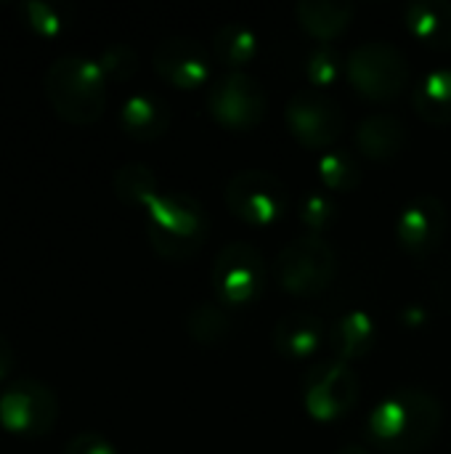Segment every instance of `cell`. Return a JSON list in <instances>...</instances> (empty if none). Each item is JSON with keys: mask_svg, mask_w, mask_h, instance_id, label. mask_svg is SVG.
Here are the masks:
<instances>
[{"mask_svg": "<svg viewBox=\"0 0 451 454\" xmlns=\"http://www.w3.org/2000/svg\"><path fill=\"white\" fill-rule=\"evenodd\" d=\"M112 184H114V194L125 205H144V207H149V202L159 194L157 176L144 162H125L122 168H117Z\"/></svg>", "mask_w": 451, "mask_h": 454, "instance_id": "cb8c5ba5", "label": "cell"}, {"mask_svg": "<svg viewBox=\"0 0 451 454\" xmlns=\"http://www.w3.org/2000/svg\"><path fill=\"white\" fill-rule=\"evenodd\" d=\"M404 27L428 48H451L449 0H415L404 11Z\"/></svg>", "mask_w": 451, "mask_h": 454, "instance_id": "ac0fdd59", "label": "cell"}, {"mask_svg": "<svg viewBox=\"0 0 451 454\" xmlns=\"http://www.w3.org/2000/svg\"><path fill=\"white\" fill-rule=\"evenodd\" d=\"M11 370H13V348H11V343L0 335V380H5Z\"/></svg>", "mask_w": 451, "mask_h": 454, "instance_id": "f546056e", "label": "cell"}, {"mask_svg": "<svg viewBox=\"0 0 451 454\" xmlns=\"http://www.w3.org/2000/svg\"><path fill=\"white\" fill-rule=\"evenodd\" d=\"M346 77L369 101H393L409 82V61L393 43L369 40L346 56Z\"/></svg>", "mask_w": 451, "mask_h": 454, "instance_id": "5b68a950", "label": "cell"}, {"mask_svg": "<svg viewBox=\"0 0 451 454\" xmlns=\"http://www.w3.org/2000/svg\"><path fill=\"white\" fill-rule=\"evenodd\" d=\"M274 269L279 285L290 295L311 301L332 285L338 271V255L324 237L300 234L282 247Z\"/></svg>", "mask_w": 451, "mask_h": 454, "instance_id": "277c9868", "label": "cell"}, {"mask_svg": "<svg viewBox=\"0 0 451 454\" xmlns=\"http://www.w3.org/2000/svg\"><path fill=\"white\" fill-rule=\"evenodd\" d=\"M447 226V205L436 194H417L401 207L396 221V237L407 255L423 261L444 242Z\"/></svg>", "mask_w": 451, "mask_h": 454, "instance_id": "7c38bea8", "label": "cell"}, {"mask_svg": "<svg viewBox=\"0 0 451 454\" xmlns=\"http://www.w3.org/2000/svg\"><path fill=\"white\" fill-rule=\"evenodd\" d=\"M415 112L433 125H449L451 122V69L441 67L428 72L412 93Z\"/></svg>", "mask_w": 451, "mask_h": 454, "instance_id": "44dd1931", "label": "cell"}, {"mask_svg": "<svg viewBox=\"0 0 451 454\" xmlns=\"http://www.w3.org/2000/svg\"><path fill=\"white\" fill-rule=\"evenodd\" d=\"M338 454H369V450H364V447H356V444H348V447L338 450Z\"/></svg>", "mask_w": 451, "mask_h": 454, "instance_id": "1f68e13d", "label": "cell"}, {"mask_svg": "<svg viewBox=\"0 0 451 454\" xmlns=\"http://www.w3.org/2000/svg\"><path fill=\"white\" fill-rule=\"evenodd\" d=\"M58 418L56 394L37 380H13L0 394V426L19 436H45Z\"/></svg>", "mask_w": 451, "mask_h": 454, "instance_id": "8fae6325", "label": "cell"}, {"mask_svg": "<svg viewBox=\"0 0 451 454\" xmlns=\"http://www.w3.org/2000/svg\"><path fill=\"white\" fill-rule=\"evenodd\" d=\"M98 67L106 77V82H128L138 72V53L130 45H109L98 56Z\"/></svg>", "mask_w": 451, "mask_h": 454, "instance_id": "83f0119b", "label": "cell"}, {"mask_svg": "<svg viewBox=\"0 0 451 454\" xmlns=\"http://www.w3.org/2000/svg\"><path fill=\"white\" fill-rule=\"evenodd\" d=\"M423 319H428L423 309H415V306H412V309L404 311V322H407V325H420Z\"/></svg>", "mask_w": 451, "mask_h": 454, "instance_id": "4dcf8cb0", "label": "cell"}, {"mask_svg": "<svg viewBox=\"0 0 451 454\" xmlns=\"http://www.w3.org/2000/svg\"><path fill=\"white\" fill-rule=\"evenodd\" d=\"M207 213L199 200L170 192L157 194L146 207V231L152 247L167 261H189L207 239Z\"/></svg>", "mask_w": 451, "mask_h": 454, "instance_id": "3957f363", "label": "cell"}, {"mask_svg": "<svg viewBox=\"0 0 451 454\" xmlns=\"http://www.w3.org/2000/svg\"><path fill=\"white\" fill-rule=\"evenodd\" d=\"M231 314L221 301H202L186 317V333L199 346H218L231 335Z\"/></svg>", "mask_w": 451, "mask_h": 454, "instance_id": "7402d4cb", "label": "cell"}, {"mask_svg": "<svg viewBox=\"0 0 451 454\" xmlns=\"http://www.w3.org/2000/svg\"><path fill=\"white\" fill-rule=\"evenodd\" d=\"M207 109L229 130H250L266 117V93L247 72H226L210 82Z\"/></svg>", "mask_w": 451, "mask_h": 454, "instance_id": "9c48e42d", "label": "cell"}, {"mask_svg": "<svg viewBox=\"0 0 451 454\" xmlns=\"http://www.w3.org/2000/svg\"><path fill=\"white\" fill-rule=\"evenodd\" d=\"M306 412L319 423H335L359 399V375L346 362H314L300 386Z\"/></svg>", "mask_w": 451, "mask_h": 454, "instance_id": "8992f818", "label": "cell"}, {"mask_svg": "<svg viewBox=\"0 0 451 454\" xmlns=\"http://www.w3.org/2000/svg\"><path fill=\"white\" fill-rule=\"evenodd\" d=\"M295 19L311 37H316L319 43H330L348 29L354 19V5L343 0H300L295 5Z\"/></svg>", "mask_w": 451, "mask_h": 454, "instance_id": "d6986e66", "label": "cell"}, {"mask_svg": "<svg viewBox=\"0 0 451 454\" xmlns=\"http://www.w3.org/2000/svg\"><path fill=\"white\" fill-rule=\"evenodd\" d=\"M356 146L364 157L369 160H391L396 157L404 144H407V128L404 122L396 117V114H388V112H377V114H369L364 117L359 125H356Z\"/></svg>", "mask_w": 451, "mask_h": 454, "instance_id": "e0dca14e", "label": "cell"}, {"mask_svg": "<svg viewBox=\"0 0 451 454\" xmlns=\"http://www.w3.org/2000/svg\"><path fill=\"white\" fill-rule=\"evenodd\" d=\"M343 72H346V61L330 43L314 45L303 61V74L314 85V90L335 85L343 77Z\"/></svg>", "mask_w": 451, "mask_h": 454, "instance_id": "d4e9b609", "label": "cell"}, {"mask_svg": "<svg viewBox=\"0 0 451 454\" xmlns=\"http://www.w3.org/2000/svg\"><path fill=\"white\" fill-rule=\"evenodd\" d=\"M377 343V325L372 319V314L354 309L346 311L343 317L335 319L332 330H330V348L335 354L338 362H356L364 359Z\"/></svg>", "mask_w": 451, "mask_h": 454, "instance_id": "2e32d148", "label": "cell"}, {"mask_svg": "<svg viewBox=\"0 0 451 454\" xmlns=\"http://www.w3.org/2000/svg\"><path fill=\"white\" fill-rule=\"evenodd\" d=\"M441 402L423 388H399L380 399L367 418V439L388 454L428 450L441 431Z\"/></svg>", "mask_w": 451, "mask_h": 454, "instance_id": "6da1fadb", "label": "cell"}, {"mask_svg": "<svg viewBox=\"0 0 451 454\" xmlns=\"http://www.w3.org/2000/svg\"><path fill=\"white\" fill-rule=\"evenodd\" d=\"M170 122H173V112L167 101L159 98L157 93H146V90L133 93L130 98H125L120 109V125L136 141L159 138L170 128Z\"/></svg>", "mask_w": 451, "mask_h": 454, "instance_id": "9a60e30c", "label": "cell"}, {"mask_svg": "<svg viewBox=\"0 0 451 454\" xmlns=\"http://www.w3.org/2000/svg\"><path fill=\"white\" fill-rule=\"evenodd\" d=\"M298 218L308 229V234H324L338 221V200L327 189H308L300 200Z\"/></svg>", "mask_w": 451, "mask_h": 454, "instance_id": "484cf974", "label": "cell"}, {"mask_svg": "<svg viewBox=\"0 0 451 454\" xmlns=\"http://www.w3.org/2000/svg\"><path fill=\"white\" fill-rule=\"evenodd\" d=\"M226 207L250 226H268L282 218L287 205L284 181L268 170H242L229 178Z\"/></svg>", "mask_w": 451, "mask_h": 454, "instance_id": "52a82bcc", "label": "cell"}, {"mask_svg": "<svg viewBox=\"0 0 451 454\" xmlns=\"http://www.w3.org/2000/svg\"><path fill=\"white\" fill-rule=\"evenodd\" d=\"M258 32L242 21H226L213 35V51L231 72H242L245 67H250L258 56Z\"/></svg>", "mask_w": 451, "mask_h": 454, "instance_id": "ffe728a7", "label": "cell"}, {"mask_svg": "<svg viewBox=\"0 0 451 454\" xmlns=\"http://www.w3.org/2000/svg\"><path fill=\"white\" fill-rule=\"evenodd\" d=\"M266 263L250 242H229L213 261V290L221 303L245 306L263 293Z\"/></svg>", "mask_w": 451, "mask_h": 454, "instance_id": "ba28073f", "label": "cell"}, {"mask_svg": "<svg viewBox=\"0 0 451 454\" xmlns=\"http://www.w3.org/2000/svg\"><path fill=\"white\" fill-rule=\"evenodd\" d=\"M21 21L27 24L29 32H35L37 37H56L64 29V19L58 13L56 5L43 3V0H27L19 5Z\"/></svg>", "mask_w": 451, "mask_h": 454, "instance_id": "4316f807", "label": "cell"}, {"mask_svg": "<svg viewBox=\"0 0 451 454\" xmlns=\"http://www.w3.org/2000/svg\"><path fill=\"white\" fill-rule=\"evenodd\" d=\"M284 120L290 133L306 149H332L346 128L343 109L322 90H300L284 106Z\"/></svg>", "mask_w": 451, "mask_h": 454, "instance_id": "30bf717a", "label": "cell"}, {"mask_svg": "<svg viewBox=\"0 0 451 454\" xmlns=\"http://www.w3.org/2000/svg\"><path fill=\"white\" fill-rule=\"evenodd\" d=\"M64 454H117L112 442H106L98 434H77L74 439H69V444L64 447Z\"/></svg>", "mask_w": 451, "mask_h": 454, "instance_id": "f1b7e54d", "label": "cell"}, {"mask_svg": "<svg viewBox=\"0 0 451 454\" xmlns=\"http://www.w3.org/2000/svg\"><path fill=\"white\" fill-rule=\"evenodd\" d=\"M316 173L327 192H354L362 184V165L348 149H327L319 154Z\"/></svg>", "mask_w": 451, "mask_h": 454, "instance_id": "603a6c76", "label": "cell"}, {"mask_svg": "<svg viewBox=\"0 0 451 454\" xmlns=\"http://www.w3.org/2000/svg\"><path fill=\"white\" fill-rule=\"evenodd\" d=\"M152 64H154V72L165 82L183 88V90L199 88L210 82L213 77V64H210L207 51L199 45V40H191L183 35H173L157 43Z\"/></svg>", "mask_w": 451, "mask_h": 454, "instance_id": "4fadbf2b", "label": "cell"}, {"mask_svg": "<svg viewBox=\"0 0 451 454\" xmlns=\"http://www.w3.org/2000/svg\"><path fill=\"white\" fill-rule=\"evenodd\" d=\"M43 93L61 120L72 125H93L106 106V77L98 61L66 53L53 59L45 69Z\"/></svg>", "mask_w": 451, "mask_h": 454, "instance_id": "7a4b0ae2", "label": "cell"}, {"mask_svg": "<svg viewBox=\"0 0 451 454\" xmlns=\"http://www.w3.org/2000/svg\"><path fill=\"white\" fill-rule=\"evenodd\" d=\"M324 338H327V330L316 314L295 311V314H284L274 325V346L290 362L314 359L319 354Z\"/></svg>", "mask_w": 451, "mask_h": 454, "instance_id": "5bb4252c", "label": "cell"}]
</instances>
